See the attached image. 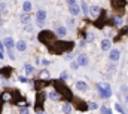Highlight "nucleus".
Segmentation results:
<instances>
[{
  "mask_svg": "<svg viewBox=\"0 0 128 114\" xmlns=\"http://www.w3.org/2000/svg\"><path fill=\"white\" fill-rule=\"evenodd\" d=\"M97 87H98L100 96H101L103 99H107V98H110V96H112V89H110L109 83H98Z\"/></svg>",
  "mask_w": 128,
  "mask_h": 114,
  "instance_id": "1",
  "label": "nucleus"
},
{
  "mask_svg": "<svg viewBox=\"0 0 128 114\" xmlns=\"http://www.w3.org/2000/svg\"><path fill=\"white\" fill-rule=\"evenodd\" d=\"M67 4H68V10H70V13H72V15H79V12H80L79 3H76L74 0H68V1H67Z\"/></svg>",
  "mask_w": 128,
  "mask_h": 114,
  "instance_id": "2",
  "label": "nucleus"
},
{
  "mask_svg": "<svg viewBox=\"0 0 128 114\" xmlns=\"http://www.w3.org/2000/svg\"><path fill=\"white\" fill-rule=\"evenodd\" d=\"M52 39H54V34H52L51 31H42V33L39 34V40H40L42 43H45V45H48L49 40H52Z\"/></svg>",
  "mask_w": 128,
  "mask_h": 114,
  "instance_id": "3",
  "label": "nucleus"
},
{
  "mask_svg": "<svg viewBox=\"0 0 128 114\" xmlns=\"http://www.w3.org/2000/svg\"><path fill=\"white\" fill-rule=\"evenodd\" d=\"M45 19H46V12L43 9H39L37 13H36V21H37V25L42 27L45 24Z\"/></svg>",
  "mask_w": 128,
  "mask_h": 114,
  "instance_id": "4",
  "label": "nucleus"
},
{
  "mask_svg": "<svg viewBox=\"0 0 128 114\" xmlns=\"http://www.w3.org/2000/svg\"><path fill=\"white\" fill-rule=\"evenodd\" d=\"M3 45L6 46V49H8V51H12L14 48H16V43L14 42V39H12V37H6V39L3 40Z\"/></svg>",
  "mask_w": 128,
  "mask_h": 114,
  "instance_id": "5",
  "label": "nucleus"
},
{
  "mask_svg": "<svg viewBox=\"0 0 128 114\" xmlns=\"http://www.w3.org/2000/svg\"><path fill=\"white\" fill-rule=\"evenodd\" d=\"M27 49V43L24 42V40H20V42H16V51H20V52H24Z\"/></svg>",
  "mask_w": 128,
  "mask_h": 114,
  "instance_id": "6",
  "label": "nucleus"
},
{
  "mask_svg": "<svg viewBox=\"0 0 128 114\" xmlns=\"http://www.w3.org/2000/svg\"><path fill=\"white\" fill-rule=\"evenodd\" d=\"M119 55H121V52H119V51H118V49H112V51H110V59H112V61H118V59H119Z\"/></svg>",
  "mask_w": 128,
  "mask_h": 114,
  "instance_id": "7",
  "label": "nucleus"
},
{
  "mask_svg": "<svg viewBox=\"0 0 128 114\" xmlns=\"http://www.w3.org/2000/svg\"><path fill=\"white\" fill-rule=\"evenodd\" d=\"M76 89L84 92V90H86V89H88V86H86V83H85L84 80H78V82H76Z\"/></svg>",
  "mask_w": 128,
  "mask_h": 114,
  "instance_id": "8",
  "label": "nucleus"
},
{
  "mask_svg": "<svg viewBox=\"0 0 128 114\" xmlns=\"http://www.w3.org/2000/svg\"><path fill=\"white\" fill-rule=\"evenodd\" d=\"M48 96H49V99H52V101H58V99L61 98V95H60L57 90H52V92H49V93H48Z\"/></svg>",
  "mask_w": 128,
  "mask_h": 114,
  "instance_id": "9",
  "label": "nucleus"
},
{
  "mask_svg": "<svg viewBox=\"0 0 128 114\" xmlns=\"http://www.w3.org/2000/svg\"><path fill=\"white\" fill-rule=\"evenodd\" d=\"M78 62H79V65L86 67V65H88V57H86V55H80V57L78 58Z\"/></svg>",
  "mask_w": 128,
  "mask_h": 114,
  "instance_id": "10",
  "label": "nucleus"
},
{
  "mask_svg": "<svg viewBox=\"0 0 128 114\" xmlns=\"http://www.w3.org/2000/svg\"><path fill=\"white\" fill-rule=\"evenodd\" d=\"M22 10H24V13H30V10H32V3H30V1H24V3H22Z\"/></svg>",
  "mask_w": 128,
  "mask_h": 114,
  "instance_id": "11",
  "label": "nucleus"
},
{
  "mask_svg": "<svg viewBox=\"0 0 128 114\" xmlns=\"http://www.w3.org/2000/svg\"><path fill=\"white\" fill-rule=\"evenodd\" d=\"M110 46H112V45H110V42H109L107 39H104V40L101 42V49H103V51H109Z\"/></svg>",
  "mask_w": 128,
  "mask_h": 114,
  "instance_id": "12",
  "label": "nucleus"
},
{
  "mask_svg": "<svg viewBox=\"0 0 128 114\" xmlns=\"http://www.w3.org/2000/svg\"><path fill=\"white\" fill-rule=\"evenodd\" d=\"M24 70H26V73H27L28 76H32L33 73H34V67H33L32 64H26V65H24Z\"/></svg>",
  "mask_w": 128,
  "mask_h": 114,
  "instance_id": "13",
  "label": "nucleus"
},
{
  "mask_svg": "<svg viewBox=\"0 0 128 114\" xmlns=\"http://www.w3.org/2000/svg\"><path fill=\"white\" fill-rule=\"evenodd\" d=\"M66 34H67V28L66 27H58L57 28V36L58 37H64Z\"/></svg>",
  "mask_w": 128,
  "mask_h": 114,
  "instance_id": "14",
  "label": "nucleus"
},
{
  "mask_svg": "<svg viewBox=\"0 0 128 114\" xmlns=\"http://www.w3.org/2000/svg\"><path fill=\"white\" fill-rule=\"evenodd\" d=\"M21 21H22V24H30V13H22L21 15Z\"/></svg>",
  "mask_w": 128,
  "mask_h": 114,
  "instance_id": "15",
  "label": "nucleus"
},
{
  "mask_svg": "<svg viewBox=\"0 0 128 114\" xmlns=\"http://www.w3.org/2000/svg\"><path fill=\"white\" fill-rule=\"evenodd\" d=\"M10 67H4V68H2V71H0V74L2 76H6V77H9V74H10Z\"/></svg>",
  "mask_w": 128,
  "mask_h": 114,
  "instance_id": "16",
  "label": "nucleus"
},
{
  "mask_svg": "<svg viewBox=\"0 0 128 114\" xmlns=\"http://www.w3.org/2000/svg\"><path fill=\"white\" fill-rule=\"evenodd\" d=\"M100 10H101V9H100L98 6H92V7H91V10H90V13H91V15H94V16H97V15L100 13Z\"/></svg>",
  "mask_w": 128,
  "mask_h": 114,
  "instance_id": "17",
  "label": "nucleus"
},
{
  "mask_svg": "<svg viewBox=\"0 0 128 114\" xmlns=\"http://www.w3.org/2000/svg\"><path fill=\"white\" fill-rule=\"evenodd\" d=\"M100 113L101 114H113V111L107 107H100Z\"/></svg>",
  "mask_w": 128,
  "mask_h": 114,
  "instance_id": "18",
  "label": "nucleus"
},
{
  "mask_svg": "<svg viewBox=\"0 0 128 114\" xmlns=\"http://www.w3.org/2000/svg\"><path fill=\"white\" fill-rule=\"evenodd\" d=\"M80 6H82V10L88 15V13H90V10H88V4H86V1H82V3H80Z\"/></svg>",
  "mask_w": 128,
  "mask_h": 114,
  "instance_id": "19",
  "label": "nucleus"
},
{
  "mask_svg": "<svg viewBox=\"0 0 128 114\" xmlns=\"http://www.w3.org/2000/svg\"><path fill=\"white\" fill-rule=\"evenodd\" d=\"M70 111H72V107H70L68 104H64V105H63V113L68 114V113H70Z\"/></svg>",
  "mask_w": 128,
  "mask_h": 114,
  "instance_id": "20",
  "label": "nucleus"
},
{
  "mask_svg": "<svg viewBox=\"0 0 128 114\" xmlns=\"http://www.w3.org/2000/svg\"><path fill=\"white\" fill-rule=\"evenodd\" d=\"M124 4H125V1H112V6H115V7H121Z\"/></svg>",
  "mask_w": 128,
  "mask_h": 114,
  "instance_id": "21",
  "label": "nucleus"
},
{
  "mask_svg": "<svg viewBox=\"0 0 128 114\" xmlns=\"http://www.w3.org/2000/svg\"><path fill=\"white\" fill-rule=\"evenodd\" d=\"M70 67H72V70H78L80 65H79V62H78V61H73V62L70 64Z\"/></svg>",
  "mask_w": 128,
  "mask_h": 114,
  "instance_id": "22",
  "label": "nucleus"
},
{
  "mask_svg": "<svg viewBox=\"0 0 128 114\" xmlns=\"http://www.w3.org/2000/svg\"><path fill=\"white\" fill-rule=\"evenodd\" d=\"M115 108H116V110H118V111H119L121 114H125V110H124V108H122L119 104H115Z\"/></svg>",
  "mask_w": 128,
  "mask_h": 114,
  "instance_id": "23",
  "label": "nucleus"
},
{
  "mask_svg": "<svg viewBox=\"0 0 128 114\" xmlns=\"http://www.w3.org/2000/svg\"><path fill=\"white\" fill-rule=\"evenodd\" d=\"M88 108H90V110H97L98 105H97L96 102H90V104H88Z\"/></svg>",
  "mask_w": 128,
  "mask_h": 114,
  "instance_id": "24",
  "label": "nucleus"
},
{
  "mask_svg": "<svg viewBox=\"0 0 128 114\" xmlns=\"http://www.w3.org/2000/svg\"><path fill=\"white\" fill-rule=\"evenodd\" d=\"M0 12L2 13H6L8 10H6V3H0Z\"/></svg>",
  "mask_w": 128,
  "mask_h": 114,
  "instance_id": "25",
  "label": "nucleus"
},
{
  "mask_svg": "<svg viewBox=\"0 0 128 114\" xmlns=\"http://www.w3.org/2000/svg\"><path fill=\"white\" fill-rule=\"evenodd\" d=\"M94 40V34L92 33H88L86 34V42H92Z\"/></svg>",
  "mask_w": 128,
  "mask_h": 114,
  "instance_id": "26",
  "label": "nucleus"
},
{
  "mask_svg": "<svg viewBox=\"0 0 128 114\" xmlns=\"http://www.w3.org/2000/svg\"><path fill=\"white\" fill-rule=\"evenodd\" d=\"M67 77H68V74H67L66 71H64V73H61V74H60V80H66Z\"/></svg>",
  "mask_w": 128,
  "mask_h": 114,
  "instance_id": "27",
  "label": "nucleus"
},
{
  "mask_svg": "<svg viewBox=\"0 0 128 114\" xmlns=\"http://www.w3.org/2000/svg\"><path fill=\"white\" fill-rule=\"evenodd\" d=\"M20 114H30L28 108H20Z\"/></svg>",
  "mask_w": 128,
  "mask_h": 114,
  "instance_id": "28",
  "label": "nucleus"
},
{
  "mask_svg": "<svg viewBox=\"0 0 128 114\" xmlns=\"http://www.w3.org/2000/svg\"><path fill=\"white\" fill-rule=\"evenodd\" d=\"M8 54H9L10 59H15V55H14V52H12V51H8Z\"/></svg>",
  "mask_w": 128,
  "mask_h": 114,
  "instance_id": "29",
  "label": "nucleus"
},
{
  "mask_svg": "<svg viewBox=\"0 0 128 114\" xmlns=\"http://www.w3.org/2000/svg\"><path fill=\"white\" fill-rule=\"evenodd\" d=\"M40 76H42V77H48V71H42Z\"/></svg>",
  "mask_w": 128,
  "mask_h": 114,
  "instance_id": "30",
  "label": "nucleus"
},
{
  "mask_svg": "<svg viewBox=\"0 0 128 114\" xmlns=\"http://www.w3.org/2000/svg\"><path fill=\"white\" fill-rule=\"evenodd\" d=\"M20 82H22V83H27V82H28V80H27V79H26V77H20Z\"/></svg>",
  "mask_w": 128,
  "mask_h": 114,
  "instance_id": "31",
  "label": "nucleus"
},
{
  "mask_svg": "<svg viewBox=\"0 0 128 114\" xmlns=\"http://www.w3.org/2000/svg\"><path fill=\"white\" fill-rule=\"evenodd\" d=\"M116 25H121V18H116V22H115Z\"/></svg>",
  "mask_w": 128,
  "mask_h": 114,
  "instance_id": "32",
  "label": "nucleus"
},
{
  "mask_svg": "<svg viewBox=\"0 0 128 114\" xmlns=\"http://www.w3.org/2000/svg\"><path fill=\"white\" fill-rule=\"evenodd\" d=\"M26 30H27V31H33V27H32V25H27V27H26Z\"/></svg>",
  "mask_w": 128,
  "mask_h": 114,
  "instance_id": "33",
  "label": "nucleus"
},
{
  "mask_svg": "<svg viewBox=\"0 0 128 114\" xmlns=\"http://www.w3.org/2000/svg\"><path fill=\"white\" fill-rule=\"evenodd\" d=\"M3 58H4V55H3V52L0 51V59H3Z\"/></svg>",
  "mask_w": 128,
  "mask_h": 114,
  "instance_id": "34",
  "label": "nucleus"
},
{
  "mask_svg": "<svg viewBox=\"0 0 128 114\" xmlns=\"http://www.w3.org/2000/svg\"><path fill=\"white\" fill-rule=\"evenodd\" d=\"M37 114H45V111H40V110H37Z\"/></svg>",
  "mask_w": 128,
  "mask_h": 114,
  "instance_id": "35",
  "label": "nucleus"
},
{
  "mask_svg": "<svg viewBox=\"0 0 128 114\" xmlns=\"http://www.w3.org/2000/svg\"><path fill=\"white\" fill-rule=\"evenodd\" d=\"M125 101H127V102H128V93H127V96H125Z\"/></svg>",
  "mask_w": 128,
  "mask_h": 114,
  "instance_id": "36",
  "label": "nucleus"
}]
</instances>
